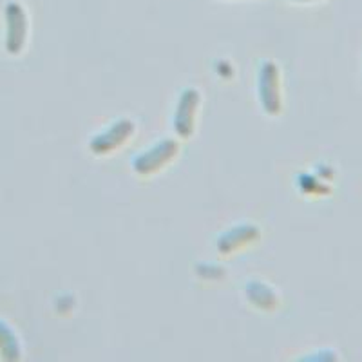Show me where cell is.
Instances as JSON below:
<instances>
[{"label": "cell", "instance_id": "cell-5", "mask_svg": "<svg viewBox=\"0 0 362 362\" xmlns=\"http://www.w3.org/2000/svg\"><path fill=\"white\" fill-rule=\"evenodd\" d=\"M132 131H134V125H132L129 119H118V122H115L112 127H109L107 131L102 132L100 136H96L95 140H93V144H90V148H93L96 154L111 153L112 148H116L118 145L127 141V138L132 134Z\"/></svg>", "mask_w": 362, "mask_h": 362}, {"label": "cell", "instance_id": "cell-3", "mask_svg": "<svg viewBox=\"0 0 362 362\" xmlns=\"http://www.w3.org/2000/svg\"><path fill=\"white\" fill-rule=\"evenodd\" d=\"M199 103V93L196 89L183 90L177 102L176 115H174V129L181 138H189L194 131V118Z\"/></svg>", "mask_w": 362, "mask_h": 362}, {"label": "cell", "instance_id": "cell-2", "mask_svg": "<svg viewBox=\"0 0 362 362\" xmlns=\"http://www.w3.org/2000/svg\"><path fill=\"white\" fill-rule=\"evenodd\" d=\"M177 153V145L173 140H163L154 145L151 151H145L141 156L134 160V169L140 174H151L161 169L165 163H169Z\"/></svg>", "mask_w": 362, "mask_h": 362}, {"label": "cell", "instance_id": "cell-7", "mask_svg": "<svg viewBox=\"0 0 362 362\" xmlns=\"http://www.w3.org/2000/svg\"><path fill=\"white\" fill-rule=\"evenodd\" d=\"M299 2H310V0H299Z\"/></svg>", "mask_w": 362, "mask_h": 362}, {"label": "cell", "instance_id": "cell-4", "mask_svg": "<svg viewBox=\"0 0 362 362\" xmlns=\"http://www.w3.org/2000/svg\"><path fill=\"white\" fill-rule=\"evenodd\" d=\"M6 18H8V51L13 54L21 53L22 45L25 42V33H28V18L17 2H9L6 9Z\"/></svg>", "mask_w": 362, "mask_h": 362}, {"label": "cell", "instance_id": "cell-6", "mask_svg": "<svg viewBox=\"0 0 362 362\" xmlns=\"http://www.w3.org/2000/svg\"><path fill=\"white\" fill-rule=\"evenodd\" d=\"M0 341H4L2 342V351L6 354L4 357H8V358L18 357L17 339H15L13 332L8 328V325H4V322H0Z\"/></svg>", "mask_w": 362, "mask_h": 362}, {"label": "cell", "instance_id": "cell-1", "mask_svg": "<svg viewBox=\"0 0 362 362\" xmlns=\"http://www.w3.org/2000/svg\"><path fill=\"white\" fill-rule=\"evenodd\" d=\"M259 102L268 115H277L281 111L279 73L272 62H263L259 69Z\"/></svg>", "mask_w": 362, "mask_h": 362}]
</instances>
